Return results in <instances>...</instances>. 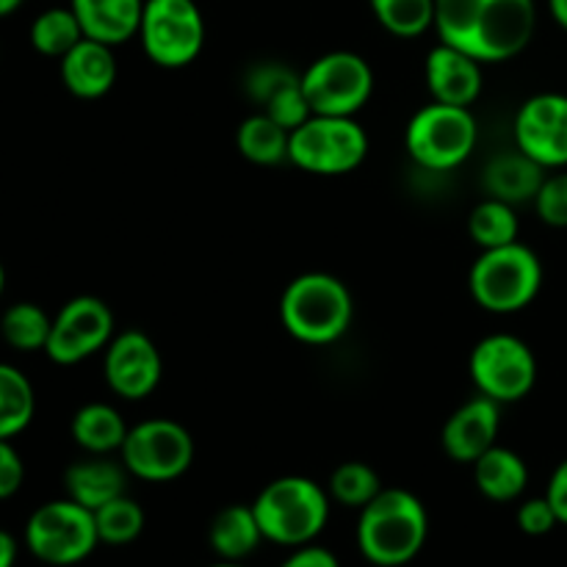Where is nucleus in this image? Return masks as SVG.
I'll return each mask as SVG.
<instances>
[{
	"mask_svg": "<svg viewBox=\"0 0 567 567\" xmlns=\"http://www.w3.org/2000/svg\"><path fill=\"white\" fill-rule=\"evenodd\" d=\"M264 540L299 548L313 543L330 520V493L308 476H280L252 502Z\"/></svg>",
	"mask_w": 567,
	"mask_h": 567,
	"instance_id": "nucleus-4",
	"label": "nucleus"
},
{
	"mask_svg": "<svg viewBox=\"0 0 567 567\" xmlns=\"http://www.w3.org/2000/svg\"><path fill=\"white\" fill-rule=\"evenodd\" d=\"M310 111L319 116H354L374 92V72L363 55L332 50L302 72Z\"/></svg>",
	"mask_w": 567,
	"mask_h": 567,
	"instance_id": "nucleus-10",
	"label": "nucleus"
},
{
	"mask_svg": "<svg viewBox=\"0 0 567 567\" xmlns=\"http://www.w3.org/2000/svg\"><path fill=\"white\" fill-rule=\"evenodd\" d=\"M105 382L116 396L127 402H142L158 388L164 374V360L153 338L142 330H127L111 338L105 347Z\"/></svg>",
	"mask_w": 567,
	"mask_h": 567,
	"instance_id": "nucleus-15",
	"label": "nucleus"
},
{
	"mask_svg": "<svg viewBox=\"0 0 567 567\" xmlns=\"http://www.w3.org/2000/svg\"><path fill=\"white\" fill-rule=\"evenodd\" d=\"M114 338V313L97 297H75L55 313L44 354L55 365H75Z\"/></svg>",
	"mask_w": 567,
	"mask_h": 567,
	"instance_id": "nucleus-13",
	"label": "nucleus"
},
{
	"mask_svg": "<svg viewBox=\"0 0 567 567\" xmlns=\"http://www.w3.org/2000/svg\"><path fill=\"white\" fill-rule=\"evenodd\" d=\"M22 480H25L22 457L9 441H0V502L14 496L22 487Z\"/></svg>",
	"mask_w": 567,
	"mask_h": 567,
	"instance_id": "nucleus-36",
	"label": "nucleus"
},
{
	"mask_svg": "<svg viewBox=\"0 0 567 567\" xmlns=\"http://www.w3.org/2000/svg\"><path fill=\"white\" fill-rule=\"evenodd\" d=\"M288 144H291V131H286L264 111L247 116L236 131L238 153L258 166H277L288 161Z\"/></svg>",
	"mask_w": 567,
	"mask_h": 567,
	"instance_id": "nucleus-26",
	"label": "nucleus"
},
{
	"mask_svg": "<svg viewBox=\"0 0 567 567\" xmlns=\"http://www.w3.org/2000/svg\"><path fill=\"white\" fill-rule=\"evenodd\" d=\"M559 524L557 513H554L551 502L546 496L526 498L518 507V529L529 537H543Z\"/></svg>",
	"mask_w": 567,
	"mask_h": 567,
	"instance_id": "nucleus-35",
	"label": "nucleus"
},
{
	"mask_svg": "<svg viewBox=\"0 0 567 567\" xmlns=\"http://www.w3.org/2000/svg\"><path fill=\"white\" fill-rule=\"evenodd\" d=\"M426 86L435 103L443 105H460V109H468L471 103H476L485 86V78H482V61H476L474 55L463 53L460 48L441 42L437 48L430 50L426 55Z\"/></svg>",
	"mask_w": 567,
	"mask_h": 567,
	"instance_id": "nucleus-18",
	"label": "nucleus"
},
{
	"mask_svg": "<svg viewBox=\"0 0 567 567\" xmlns=\"http://www.w3.org/2000/svg\"><path fill=\"white\" fill-rule=\"evenodd\" d=\"M474 302L487 313L509 316L529 308L543 288V264L535 249L513 241L507 247L482 249L468 275Z\"/></svg>",
	"mask_w": 567,
	"mask_h": 567,
	"instance_id": "nucleus-5",
	"label": "nucleus"
},
{
	"mask_svg": "<svg viewBox=\"0 0 567 567\" xmlns=\"http://www.w3.org/2000/svg\"><path fill=\"white\" fill-rule=\"evenodd\" d=\"M546 172L548 169H543L537 161H532L529 155L515 147L487 161L482 183H485L487 197L504 199L509 205L535 203L537 192L546 181Z\"/></svg>",
	"mask_w": 567,
	"mask_h": 567,
	"instance_id": "nucleus-22",
	"label": "nucleus"
},
{
	"mask_svg": "<svg viewBox=\"0 0 567 567\" xmlns=\"http://www.w3.org/2000/svg\"><path fill=\"white\" fill-rule=\"evenodd\" d=\"M260 540H264V532H260L258 518H255L252 504L249 507H244V504L225 507L216 515L208 532V543L214 554L219 559H227V563L247 559L260 546Z\"/></svg>",
	"mask_w": 567,
	"mask_h": 567,
	"instance_id": "nucleus-24",
	"label": "nucleus"
},
{
	"mask_svg": "<svg viewBox=\"0 0 567 567\" xmlns=\"http://www.w3.org/2000/svg\"><path fill=\"white\" fill-rule=\"evenodd\" d=\"M127 474L142 482H175L192 468L194 437L177 421L150 419L127 430L120 449Z\"/></svg>",
	"mask_w": 567,
	"mask_h": 567,
	"instance_id": "nucleus-12",
	"label": "nucleus"
},
{
	"mask_svg": "<svg viewBox=\"0 0 567 567\" xmlns=\"http://www.w3.org/2000/svg\"><path fill=\"white\" fill-rule=\"evenodd\" d=\"M502 404L487 396L468 399L463 408L454 410L449 421L443 424V452L454 463L474 465L487 449L496 446L498 426H502Z\"/></svg>",
	"mask_w": 567,
	"mask_h": 567,
	"instance_id": "nucleus-16",
	"label": "nucleus"
},
{
	"mask_svg": "<svg viewBox=\"0 0 567 567\" xmlns=\"http://www.w3.org/2000/svg\"><path fill=\"white\" fill-rule=\"evenodd\" d=\"M94 524H97L100 543L127 546L144 532V509L131 496H120L94 509Z\"/></svg>",
	"mask_w": 567,
	"mask_h": 567,
	"instance_id": "nucleus-33",
	"label": "nucleus"
},
{
	"mask_svg": "<svg viewBox=\"0 0 567 567\" xmlns=\"http://www.w3.org/2000/svg\"><path fill=\"white\" fill-rule=\"evenodd\" d=\"M53 319L33 302H17L0 319V336L17 352H44Z\"/></svg>",
	"mask_w": 567,
	"mask_h": 567,
	"instance_id": "nucleus-29",
	"label": "nucleus"
},
{
	"mask_svg": "<svg viewBox=\"0 0 567 567\" xmlns=\"http://www.w3.org/2000/svg\"><path fill=\"white\" fill-rule=\"evenodd\" d=\"M369 155V136L354 116H319L291 131L288 161L321 177L349 175Z\"/></svg>",
	"mask_w": 567,
	"mask_h": 567,
	"instance_id": "nucleus-6",
	"label": "nucleus"
},
{
	"mask_svg": "<svg viewBox=\"0 0 567 567\" xmlns=\"http://www.w3.org/2000/svg\"><path fill=\"white\" fill-rule=\"evenodd\" d=\"M247 94L260 105L264 114L280 122L286 131H297L302 122L313 116L302 89V75L286 70L282 64H260L247 75Z\"/></svg>",
	"mask_w": 567,
	"mask_h": 567,
	"instance_id": "nucleus-17",
	"label": "nucleus"
},
{
	"mask_svg": "<svg viewBox=\"0 0 567 567\" xmlns=\"http://www.w3.org/2000/svg\"><path fill=\"white\" fill-rule=\"evenodd\" d=\"M61 61V81L66 92L81 100H97L116 83L114 48L83 37Z\"/></svg>",
	"mask_w": 567,
	"mask_h": 567,
	"instance_id": "nucleus-19",
	"label": "nucleus"
},
{
	"mask_svg": "<svg viewBox=\"0 0 567 567\" xmlns=\"http://www.w3.org/2000/svg\"><path fill=\"white\" fill-rule=\"evenodd\" d=\"M371 9L393 37L413 39L435 28V0H371Z\"/></svg>",
	"mask_w": 567,
	"mask_h": 567,
	"instance_id": "nucleus-31",
	"label": "nucleus"
},
{
	"mask_svg": "<svg viewBox=\"0 0 567 567\" xmlns=\"http://www.w3.org/2000/svg\"><path fill=\"white\" fill-rule=\"evenodd\" d=\"M515 147L543 169H567V94L543 92L515 114Z\"/></svg>",
	"mask_w": 567,
	"mask_h": 567,
	"instance_id": "nucleus-14",
	"label": "nucleus"
},
{
	"mask_svg": "<svg viewBox=\"0 0 567 567\" xmlns=\"http://www.w3.org/2000/svg\"><path fill=\"white\" fill-rule=\"evenodd\" d=\"M37 413V393L20 369L0 363V441L20 435Z\"/></svg>",
	"mask_w": 567,
	"mask_h": 567,
	"instance_id": "nucleus-27",
	"label": "nucleus"
},
{
	"mask_svg": "<svg viewBox=\"0 0 567 567\" xmlns=\"http://www.w3.org/2000/svg\"><path fill=\"white\" fill-rule=\"evenodd\" d=\"M17 563V540L9 532L0 529V567H14Z\"/></svg>",
	"mask_w": 567,
	"mask_h": 567,
	"instance_id": "nucleus-39",
	"label": "nucleus"
},
{
	"mask_svg": "<svg viewBox=\"0 0 567 567\" xmlns=\"http://www.w3.org/2000/svg\"><path fill=\"white\" fill-rule=\"evenodd\" d=\"M476 136L480 131H476V120L468 109L432 100L430 105L415 111L413 120L408 122L404 147L421 169L449 172L471 158Z\"/></svg>",
	"mask_w": 567,
	"mask_h": 567,
	"instance_id": "nucleus-7",
	"label": "nucleus"
},
{
	"mask_svg": "<svg viewBox=\"0 0 567 567\" xmlns=\"http://www.w3.org/2000/svg\"><path fill=\"white\" fill-rule=\"evenodd\" d=\"M546 498L551 502L559 524L567 526V460H563V463L554 468L551 480H548V487H546Z\"/></svg>",
	"mask_w": 567,
	"mask_h": 567,
	"instance_id": "nucleus-38",
	"label": "nucleus"
},
{
	"mask_svg": "<svg viewBox=\"0 0 567 567\" xmlns=\"http://www.w3.org/2000/svg\"><path fill=\"white\" fill-rule=\"evenodd\" d=\"M476 491L496 504L515 502L529 487V468L513 449L493 446L474 463Z\"/></svg>",
	"mask_w": 567,
	"mask_h": 567,
	"instance_id": "nucleus-23",
	"label": "nucleus"
},
{
	"mask_svg": "<svg viewBox=\"0 0 567 567\" xmlns=\"http://www.w3.org/2000/svg\"><path fill=\"white\" fill-rule=\"evenodd\" d=\"M280 319L288 336L308 347H327L352 327L354 302L349 288L327 271H308L288 282L280 299Z\"/></svg>",
	"mask_w": 567,
	"mask_h": 567,
	"instance_id": "nucleus-3",
	"label": "nucleus"
},
{
	"mask_svg": "<svg viewBox=\"0 0 567 567\" xmlns=\"http://www.w3.org/2000/svg\"><path fill=\"white\" fill-rule=\"evenodd\" d=\"M535 210L548 227H567V169L546 175L535 197Z\"/></svg>",
	"mask_w": 567,
	"mask_h": 567,
	"instance_id": "nucleus-34",
	"label": "nucleus"
},
{
	"mask_svg": "<svg viewBox=\"0 0 567 567\" xmlns=\"http://www.w3.org/2000/svg\"><path fill=\"white\" fill-rule=\"evenodd\" d=\"M382 491L380 474L371 465L360 463V460H349L341 463L330 476V498L341 507L363 509L365 504L374 502Z\"/></svg>",
	"mask_w": 567,
	"mask_h": 567,
	"instance_id": "nucleus-32",
	"label": "nucleus"
},
{
	"mask_svg": "<svg viewBox=\"0 0 567 567\" xmlns=\"http://www.w3.org/2000/svg\"><path fill=\"white\" fill-rule=\"evenodd\" d=\"M22 6V0H0V17H9L14 14L17 9Z\"/></svg>",
	"mask_w": 567,
	"mask_h": 567,
	"instance_id": "nucleus-41",
	"label": "nucleus"
},
{
	"mask_svg": "<svg viewBox=\"0 0 567 567\" xmlns=\"http://www.w3.org/2000/svg\"><path fill=\"white\" fill-rule=\"evenodd\" d=\"M127 468L125 463H114L105 454H92L89 460H78L64 471L66 498L83 504L86 509H100L103 504L125 496Z\"/></svg>",
	"mask_w": 567,
	"mask_h": 567,
	"instance_id": "nucleus-21",
	"label": "nucleus"
},
{
	"mask_svg": "<svg viewBox=\"0 0 567 567\" xmlns=\"http://www.w3.org/2000/svg\"><path fill=\"white\" fill-rule=\"evenodd\" d=\"M3 288H6V269L3 264H0V297H3Z\"/></svg>",
	"mask_w": 567,
	"mask_h": 567,
	"instance_id": "nucleus-43",
	"label": "nucleus"
},
{
	"mask_svg": "<svg viewBox=\"0 0 567 567\" xmlns=\"http://www.w3.org/2000/svg\"><path fill=\"white\" fill-rule=\"evenodd\" d=\"M210 567H247V565H244V563H227V559H219V563L210 565Z\"/></svg>",
	"mask_w": 567,
	"mask_h": 567,
	"instance_id": "nucleus-42",
	"label": "nucleus"
},
{
	"mask_svg": "<svg viewBox=\"0 0 567 567\" xmlns=\"http://www.w3.org/2000/svg\"><path fill=\"white\" fill-rule=\"evenodd\" d=\"M138 42L147 59L164 70L188 66L203 53V11L194 0H144Z\"/></svg>",
	"mask_w": 567,
	"mask_h": 567,
	"instance_id": "nucleus-9",
	"label": "nucleus"
},
{
	"mask_svg": "<svg viewBox=\"0 0 567 567\" xmlns=\"http://www.w3.org/2000/svg\"><path fill=\"white\" fill-rule=\"evenodd\" d=\"M471 380L482 396L498 404L520 402L537 382V358L529 343L509 332L482 338L471 352Z\"/></svg>",
	"mask_w": 567,
	"mask_h": 567,
	"instance_id": "nucleus-11",
	"label": "nucleus"
},
{
	"mask_svg": "<svg viewBox=\"0 0 567 567\" xmlns=\"http://www.w3.org/2000/svg\"><path fill=\"white\" fill-rule=\"evenodd\" d=\"M548 9H551L554 22L567 31V0H548Z\"/></svg>",
	"mask_w": 567,
	"mask_h": 567,
	"instance_id": "nucleus-40",
	"label": "nucleus"
},
{
	"mask_svg": "<svg viewBox=\"0 0 567 567\" xmlns=\"http://www.w3.org/2000/svg\"><path fill=\"white\" fill-rule=\"evenodd\" d=\"M518 216H515V205L504 203V199L485 197L468 216V233L480 249H496L507 247V244L518 241Z\"/></svg>",
	"mask_w": 567,
	"mask_h": 567,
	"instance_id": "nucleus-28",
	"label": "nucleus"
},
{
	"mask_svg": "<svg viewBox=\"0 0 567 567\" xmlns=\"http://www.w3.org/2000/svg\"><path fill=\"white\" fill-rule=\"evenodd\" d=\"M94 513L72 498L48 502L25 524V546L39 563L70 567L83 563L97 548Z\"/></svg>",
	"mask_w": 567,
	"mask_h": 567,
	"instance_id": "nucleus-8",
	"label": "nucleus"
},
{
	"mask_svg": "<svg viewBox=\"0 0 567 567\" xmlns=\"http://www.w3.org/2000/svg\"><path fill=\"white\" fill-rule=\"evenodd\" d=\"M81 39L83 28L70 6H66V9L55 6V9L42 11V14L31 22L33 50L48 55V59H64Z\"/></svg>",
	"mask_w": 567,
	"mask_h": 567,
	"instance_id": "nucleus-30",
	"label": "nucleus"
},
{
	"mask_svg": "<svg viewBox=\"0 0 567 567\" xmlns=\"http://www.w3.org/2000/svg\"><path fill=\"white\" fill-rule=\"evenodd\" d=\"M280 567H341V563H338V557L330 548L308 543V546H299Z\"/></svg>",
	"mask_w": 567,
	"mask_h": 567,
	"instance_id": "nucleus-37",
	"label": "nucleus"
},
{
	"mask_svg": "<svg viewBox=\"0 0 567 567\" xmlns=\"http://www.w3.org/2000/svg\"><path fill=\"white\" fill-rule=\"evenodd\" d=\"M70 430L78 446L86 454H111L120 452L131 426L125 424V419H122L116 408L103 402H92L83 404V408L72 415Z\"/></svg>",
	"mask_w": 567,
	"mask_h": 567,
	"instance_id": "nucleus-25",
	"label": "nucleus"
},
{
	"mask_svg": "<svg viewBox=\"0 0 567 567\" xmlns=\"http://www.w3.org/2000/svg\"><path fill=\"white\" fill-rule=\"evenodd\" d=\"M430 535L424 502L404 487H382L374 502L360 509L358 548L365 563L402 567L413 563Z\"/></svg>",
	"mask_w": 567,
	"mask_h": 567,
	"instance_id": "nucleus-2",
	"label": "nucleus"
},
{
	"mask_svg": "<svg viewBox=\"0 0 567 567\" xmlns=\"http://www.w3.org/2000/svg\"><path fill=\"white\" fill-rule=\"evenodd\" d=\"M535 0H435L441 42L474 55L482 64H502L529 48L535 37Z\"/></svg>",
	"mask_w": 567,
	"mask_h": 567,
	"instance_id": "nucleus-1",
	"label": "nucleus"
},
{
	"mask_svg": "<svg viewBox=\"0 0 567 567\" xmlns=\"http://www.w3.org/2000/svg\"><path fill=\"white\" fill-rule=\"evenodd\" d=\"M83 37L116 48L138 37L144 0H70Z\"/></svg>",
	"mask_w": 567,
	"mask_h": 567,
	"instance_id": "nucleus-20",
	"label": "nucleus"
}]
</instances>
